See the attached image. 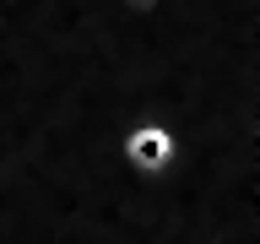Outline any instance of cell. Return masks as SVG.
Here are the masks:
<instances>
[{
    "mask_svg": "<svg viewBox=\"0 0 260 244\" xmlns=\"http://www.w3.org/2000/svg\"><path fill=\"white\" fill-rule=\"evenodd\" d=\"M119 163H125L136 179H162L179 163V136L162 119H136V125L119 136Z\"/></svg>",
    "mask_w": 260,
    "mask_h": 244,
    "instance_id": "cell-1",
    "label": "cell"
},
{
    "mask_svg": "<svg viewBox=\"0 0 260 244\" xmlns=\"http://www.w3.org/2000/svg\"><path fill=\"white\" fill-rule=\"evenodd\" d=\"M119 6H130V11H146V6H157V0H119Z\"/></svg>",
    "mask_w": 260,
    "mask_h": 244,
    "instance_id": "cell-2",
    "label": "cell"
}]
</instances>
